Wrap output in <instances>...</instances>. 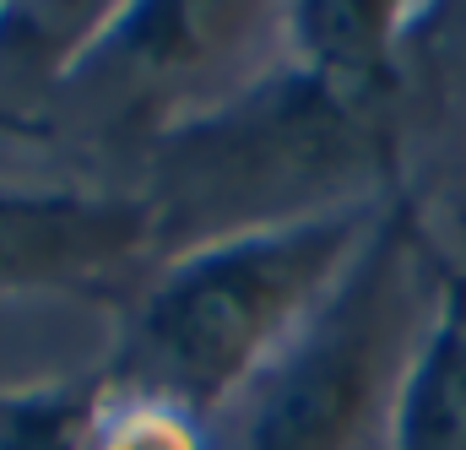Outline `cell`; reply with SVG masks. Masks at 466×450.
<instances>
[{
  "instance_id": "1",
  "label": "cell",
  "mask_w": 466,
  "mask_h": 450,
  "mask_svg": "<svg viewBox=\"0 0 466 450\" xmlns=\"http://www.w3.org/2000/svg\"><path fill=\"white\" fill-rule=\"evenodd\" d=\"M380 218V201H358L201 239L141 299L109 385L168 402L218 429L249 380L315 321Z\"/></svg>"
},
{
  "instance_id": "3",
  "label": "cell",
  "mask_w": 466,
  "mask_h": 450,
  "mask_svg": "<svg viewBox=\"0 0 466 450\" xmlns=\"http://www.w3.org/2000/svg\"><path fill=\"white\" fill-rule=\"evenodd\" d=\"M157 228L152 201L0 185V288L93 282L125 266Z\"/></svg>"
},
{
  "instance_id": "5",
  "label": "cell",
  "mask_w": 466,
  "mask_h": 450,
  "mask_svg": "<svg viewBox=\"0 0 466 450\" xmlns=\"http://www.w3.org/2000/svg\"><path fill=\"white\" fill-rule=\"evenodd\" d=\"M87 450H218V429L207 418H190V413L168 407V402L109 385L93 402Z\"/></svg>"
},
{
  "instance_id": "4",
  "label": "cell",
  "mask_w": 466,
  "mask_h": 450,
  "mask_svg": "<svg viewBox=\"0 0 466 450\" xmlns=\"http://www.w3.org/2000/svg\"><path fill=\"white\" fill-rule=\"evenodd\" d=\"M396 450H466V304L445 299L440 321L423 342L401 418H396Z\"/></svg>"
},
{
  "instance_id": "2",
  "label": "cell",
  "mask_w": 466,
  "mask_h": 450,
  "mask_svg": "<svg viewBox=\"0 0 466 450\" xmlns=\"http://www.w3.org/2000/svg\"><path fill=\"white\" fill-rule=\"evenodd\" d=\"M440 304L407 212L390 207L315 321L218 418V450H396L401 396Z\"/></svg>"
}]
</instances>
